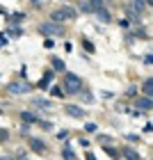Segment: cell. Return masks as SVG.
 Instances as JSON below:
<instances>
[{
    "label": "cell",
    "mask_w": 153,
    "mask_h": 160,
    "mask_svg": "<svg viewBox=\"0 0 153 160\" xmlns=\"http://www.w3.org/2000/svg\"><path fill=\"white\" fill-rule=\"evenodd\" d=\"M144 64H149V67H151V64H153V57H151V55H144Z\"/></svg>",
    "instance_id": "27"
},
{
    "label": "cell",
    "mask_w": 153,
    "mask_h": 160,
    "mask_svg": "<svg viewBox=\"0 0 153 160\" xmlns=\"http://www.w3.org/2000/svg\"><path fill=\"white\" fill-rule=\"evenodd\" d=\"M57 137H60V140H69V130H60V135H57Z\"/></svg>",
    "instance_id": "25"
},
{
    "label": "cell",
    "mask_w": 153,
    "mask_h": 160,
    "mask_svg": "<svg viewBox=\"0 0 153 160\" xmlns=\"http://www.w3.org/2000/svg\"><path fill=\"white\" fill-rule=\"evenodd\" d=\"M105 153L112 156V158H119V151H116L114 147H110V144H105Z\"/></svg>",
    "instance_id": "17"
},
{
    "label": "cell",
    "mask_w": 153,
    "mask_h": 160,
    "mask_svg": "<svg viewBox=\"0 0 153 160\" xmlns=\"http://www.w3.org/2000/svg\"><path fill=\"white\" fill-rule=\"evenodd\" d=\"M7 135H9V133H7L5 128H0V142H7Z\"/></svg>",
    "instance_id": "23"
},
{
    "label": "cell",
    "mask_w": 153,
    "mask_h": 160,
    "mask_svg": "<svg viewBox=\"0 0 153 160\" xmlns=\"http://www.w3.org/2000/svg\"><path fill=\"white\" fill-rule=\"evenodd\" d=\"M32 105L34 108H41V110H53V103H50V101H41V98H34Z\"/></svg>",
    "instance_id": "11"
},
{
    "label": "cell",
    "mask_w": 153,
    "mask_h": 160,
    "mask_svg": "<svg viewBox=\"0 0 153 160\" xmlns=\"http://www.w3.org/2000/svg\"><path fill=\"white\" fill-rule=\"evenodd\" d=\"M50 16H53L55 23H60V21H73L78 16V12L73 9V7H62V9H55Z\"/></svg>",
    "instance_id": "2"
},
{
    "label": "cell",
    "mask_w": 153,
    "mask_h": 160,
    "mask_svg": "<svg viewBox=\"0 0 153 160\" xmlns=\"http://www.w3.org/2000/svg\"><path fill=\"white\" fill-rule=\"evenodd\" d=\"M43 46H46V48H53V46H55V43H53V39H50V37H48L46 41H43Z\"/></svg>",
    "instance_id": "26"
},
{
    "label": "cell",
    "mask_w": 153,
    "mask_h": 160,
    "mask_svg": "<svg viewBox=\"0 0 153 160\" xmlns=\"http://www.w3.org/2000/svg\"><path fill=\"white\" fill-rule=\"evenodd\" d=\"M0 14H5V9H2V7H0Z\"/></svg>",
    "instance_id": "35"
},
{
    "label": "cell",
    "mask_w": 153,
    "mask_h": 160,
    "mask_svg": "<svg viewBox=\"0 0 153 160\" xmlns=\"http://www.w3.org/2000/svg\"><path fill=\"white\" fill-rule=\"evenodd\" d=\"M50 62H53V69H55V71H64V62H62V60H57V57H53Z\"/></svg>",
    "instance_id": "16"
},
{
    "label": "cell",
    "mask_w": 153,
    "mask_h": 160,
    "mask_svg": "<svg viewBox=\"0 0 153 160\" xmlns=\"http://www.w3.org/2000/svg\"><path fill=\"white\" fill-rule=\"evenodd\" d=\"M30 89H32V85L27 82V80H16V82L9 85L12 94H30Z\"/></svg>",
    "instance_id": "4"
},
{
    "label": "cell",
    "mask_w": 153,
    "mask_h": 160,
    "mask_svg": "<svg viewBox=\"0 0 153 160\" xmlns=\"http://www.w3.org/2000/svg\"><path fill=\"white\" fill-rule=\"evenodd\" d=\"M96 16L103 21V23H107V21H110V12H107V9H98V12H96Z\"/></svg>",
    "instance_id": "15"
},
{
    "label": "cell",
    "mask_w": 153,
    "mask_h": 160,
    "mask_svg": "<svg viewBox=\"0 0 153 160\" xmlns=\"http://www.w3.org/2000/svg\"><path fill=\"white\" fill-rule=\"evenodd\" d=\"M64 89H67V94H76L82 89V80H80V76L76 73H64Z\"/></svg>",
    "instance_id": "1"
},
{
    "label": "cell",
    "mask_w": 153,
    "mask_h": 160,
    "mask_svg": "<svg viewBox=\"0 0 153 160\" xmlns=\"http://www.w3.org/2000/svg\"><path fill=\"white\" fill-rule=\"evenodd\" d=\"M0 46H2V43H0Z\"/></svg>",
    "instance_id": "36"
},
{
    "label": "cell",
    "mask_w": 153,
    "mask_h": 160,
    "mask_svg": "<svg viewBox=\"0 0 153 160\" xmlns=\"http://www.w3.org/2000/svg\"><path fill=\"white\" fill-rule=\"evenodd\" d=\"M32 5H37V7H41V5H43V0H32Z\"/></svg>",
    "instance_id": "31"
},
{
    "label": "cell",
    "mask_w": 153,
    "mask_h": 160,
    "mask_svg": "<svg viewBox=\"0 0 153 160\" xmlns=\"http://www.w3.org/2000/svg\"><path fill=\"white\" fill-rule=\"evenodd\" d=\"M144 2H146V7H151V5H153V0H144Z\"/></svg>",
    "instance_id": "33"
},
{
    "label": "cell",
    "mask_w": 153,
    "mask_h": 160,
    "mask_svg": "<svg viewBox=\"0 0 153 160\" xmlns=\"http://www.w3.org/2000/svg\"><path fill=\"white\" fill-rule=\"evenodd\" d=\"M39 32L46 34V37H60V34H64V28L60 23H55V21H50V23H41L39 25Z\"/></svg>",
    "instance_id": "3"
},
{
    "label": "cell",
    "mask_w": 153,
    "mask_h": 160,
    "mask_svg": "<svg viewBox=\"0 0 153 160\" xmlns=\"http://www.w3.org/2000/svg\"><path fill=\"white\" fill-rule=\"evenodd\" d=\"M50 94H53V96H57V98H60V96H62V89H60V87H53V89H50Z\"/></svg>",
    "instance_id": "22"
},
{
    "label": "cell",
    "mask_w": 153,
    "mask_h": 160,
    "mask_svg": "<svg viewBox=\"0 0 153 160\" xmlns=\"http://www.w3.org/2000/svg\"><path fill=\"white\" fill-rule=\"evenodd\" d=\"M142 92L146 94V96H151V92H153V82H151V78H149V80H144V82H142Z\"/></svg>",
    "instance_id": "14"
},
{
    "label": "cell",
    "mask_w": 153,
    "mask_h": 160,
    "mask_svg": "<svg viewBox=\"0 0 153 160\" xmlns=\"http://www.w3.org/2000/svg\"><path fill=\"white\" fill-rule=\"evenodd\" d=\"M135 105H137V110H140V112H149L151 105H153V101H151V96H144V98H137Z\"/></svg>",
    "instance_id": "7"
},
{
    "label": "cell",
    "mask_w": 153,
    "mask_h": 160,
    "mask_svg": "<svg viewBox=\"0 0 153 160\" xmlns=\"http://www.w3.org/2000/svg\"><path fill=\"white\" fill-rule=\"evenodd\" d=\"M16 160H27V156H25V153H18V156H16Z\"/></svg>",
    "instance_id": "30"
},
{
    "label": "cell",
    "mask_w": 153,
    "mask_h": 160,
    "mask_svg": "<svg viewBox=\"0 0 153 160\" xmlns=\"http://www.w3.org/2000/svg\"><path fill=\"white\" fill-rule=\"evenodd\" d=\"M128 137V142H137V140H140V135H126Z\"/></svg>",
    "instance_id": "29"
},
{
    "label": "cell",
    "mask_w": 153,
    "mask_h": 160,
    "mask_svg": "<svg viewBox=\"0 0 153 160\" xmlns=\"http://www.w3.org/2000/svg\"><path fill=\"white\" fill-rule=\"evenodd\" d=\"M128 7H130V9H133V12L137 14V16H140V14H142L144 9H146V2H144V0H133V2H130Z\"/></svg>",
    "instance_id": "8"
},
{
    "label": "cell",
    "mask_w": 153,
    "mask_h": 160,
    "mask_svg": "<svg viewBox=\"0 0 153 160\" xmlns=\"http://www.w3.org/2000/svg\"><path fill=\"white\" fill-rule=\"evenodd\" d=\"M121 156L126 158V160H140V153H137L135 149H130V147H126V149H121Z\"/></svg>",
    "instance_id": "9"
},
{
    "label": "cell",
    "mask_w": 153,
    "mask_h": 160,
    "mask_svg": "<svg viewBox=\"0 0 153 160\" xmlns=\"http://www.w3.org/2000/svg\"><path fill=\"white\" fill-rule=\"evenodd\" d=\"M82 96H85V101H87V103H91V101H94V98H91V94H89V92H85V94H82Z\"/></svg>",
    "instance_id": "28"
},
{
    "label": "cell",
    "mask_w": 153,
    "mask_h": 160,
    "mask_svg": "<svg viewBox=\"0 0 153 160\" xmlns=\"http://www.w3.org/2000/svg\"><path fill=\"white\" fill-rule=\"evenodd\" d=\"M21 119H23L25 123H37V121H39L32 112H27V110H25V112H21Z\"/></svg>",
    "instance_id": "13"
},
{
    "label": "cell",
    "mask_w": 153,
    "mask_h": 160,
    "mask_svg": "<svg viewBox=\"0 0 153 160\" xmlns=\"http://www.w3.org/2000/svg\"><path fill=\"white\" fill-rule=\"evenodd\" d=\"M62 156H64V160H76V156H73V151H71V149H64Z\"/></svg>",
    "instance_id": "19"
},
{
    "label": "cell",
    "mask_w": 153,
    "mask_h": 160,
    "mask_svg": "<svg viewBox=\"0 0 153 160\" xmlns=\"http://www.w3.org/2000/svg\"><path fill=\"white\" fill-rule=\"evenodd\" d=\"M87 7H89V12H94V14H96L98 9H103V0H87Z\"/></svg>",
    "instance_id": "10"
},
{
    "label": "cell",
    "mask_w": 153,
    "mask_h": 160,
    "mask_svg": "<svg viewBox=\"0 0 153 160\" xmlns=\"http://www.w3.org/2000/svg\"><path fill=\"white\" fill-rule=\"evenodd\" d=\"M82 48L87 50V53H94V50H96V48H94V43H91V41H87V39L82 41Z\"/></svg>",
    "instance_id": "18"
},
{
    "label": "cell",
    "mask_w": 153,
    "mask_h": 160,
    "mask_svg": "<svg viewBox=\"0 0 153 160\" xmlns=\"http://www.w3.org/2000/svg\"><path fill=\"white\" fill-rule=\"evenodd\" d=\"M85 158H87V160H96V158H94L91 153H85Z\"/></svg>",
    "instance_id": "32"
},
{
    "label": "cell",
    "mask_w": 153,
    "mask_h": 160,
    "mask_svg": "<svg viewBox=\"0 0 153 160\" xmlns=\"http://www.w3.org/2000/svg\"><path fill=\"white\" fill-rule=\"evenodd\" d=\"M30 149L34 151V153H46L48 151V147L39 140V137H30Z\"/></svg>",
    "instance_id": "6"
},
{
    "label": "cell",
    "mask_w": 153,
    "mask_h": 160,
    "mask_svg": "<svg viewBox=\"0 0 153 160\" xmlns=\"http://www.w3.org/2000/svg\"><path fill=\"white\" fill-rule=\"evenodd\" d=\"M25 16H23V14H12V16H9V21H12V23H18V21H23Z\"/></svg>",
    "instance_id": "20"
},
{
    "label": "cell",
    "mask_w": 153,
    "mask_h": 160,
    "mask_svg": "<svg viewBox=\"0 0 153 160\" xmlns=\"http://www.w3.org/2000/svg\"><path fill=\"white\" fill-rule=\"evenodd\" d=\"M64 112H67L69 114V117H73V119H85V110H82V108H78V105H67V108H64Z\"/></svg>",
    "instance_id": "5"
},
{
    "label": "cell",
    "mask_w": 153,
    "mask_h": 160,
    "mask_svg": "<svg viewBox=\"0 0 153 160\" xmlns=\"http://www.w3.org/2000/svg\"><path fill=\"white\" fill-rule=\"evenodd\" d=\"M50 82H53V71H48V73H43V78L39 80V87H41V89H46V87H48Z\"/></svg>",
    "instance_id": "12"
},
{
    "label": "cell",
    "mask_w": 153,
    "mask_h": 160,
    "mask_svg": "<svg viewBox=\"0 0 153 160\" xmlns=\"http://www.w3.org/2000/svg\"><path fill=\"white\" fill-rule=\"evenodd\" d=\"M0 160H14V158H0Z\"/></svg>",
    "instance_id": "34"
},
{
    "label": "cell",
    "mask_w": 153,
    "mask_h": 160,
    "mask_svg": "<svg viewBox=\"0 0 153 160\" xmlns=\"http://www.w3.org/2000/svg\"><path fill=\"white\" fill-rule=\"evenodd\" d=\"M37 123H39L43 130H50V128H53V123H50V121H37Z\"/></svg>",
    "instance_id": "21"
},
{
    "label": "cell",
    "mask_w": 153,
    "mask_h": 160,
    "mask_svg": "<svg viewBox=\"0 0 153 160\" xmlns=\"http://www.w3.org/2000/svg\"><path fill=\"white\" fill-rule=\"evenodd\" d=\"M98 142L101 144H110V137H107V135H98Z\"/></svg>",
    "instance_id": "24"
}]
</instances>
